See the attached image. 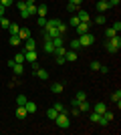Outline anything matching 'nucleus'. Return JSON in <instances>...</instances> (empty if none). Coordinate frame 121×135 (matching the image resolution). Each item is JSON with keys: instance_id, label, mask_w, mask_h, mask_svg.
I'll use <instances>...</instances> for the list:
<instances>
[{"instance_id": "obj_48", "label": "nucleus", "mask_w": 121, "mask_h": 135, "mask_svg": "<svg viewBox=\"0 0 121 135\" xmlns=\"http://www.w3.org/2000/svg\"><path fill=\"white\" fill-rule=\"evenodd\" d=\"M71 2H73V4H77V6H79L81 2H83V0H71Z\"/></svg>"}, {"instance_id": "obj_7", "label": "nucleus", "mask_w": 121, "mask_h": 135, "mask_svg": "<svg viewBox=\"0 0 121 135\" xmlns=\"http://www.w3.org/2000/svg\"><path fill=\"white\" fill-rule=\"evenodd\" d=\"M35 49H36V40L32 38V36L24 40V51H35Z\"/></svg>"}, {"instance_id": "obj_45", "label": "nucleus", "mask_w": 121, "mask_h": 135, "mask_svg": "<svg viewBox=\"0 0 121 135\" xmlns=\"http://www.w3.org/2000/svg\"><path fill=\"white\" fill-rule=\"evenodd\" d=\"M20 18H30L28 12H26V8H24V10H20Z\"/></svg>"}, {"instance_id": "obj_50", "label": "nucleus", "mask_w": 121, "mask_h": 135, "mask_svg": "<svg viewBox=\"0 0 121 135\" xmlns=\"http://www.w3.org/2000/svg\"><path fill=\"white\" fill-rule=\"evenodd\" d=\"M103 2H107V0H103Z\"/></svg>"}, {"instance_id": "obj_37", "label": "nucleus", "mask_w": 121, "mask_h": 135, "mask_svg": "<svg viewBox=\"0 0 121 135\" xmlns=\"http://www.w3.org/2000/svg\"><path fill=\"white\" fill-rule=\"evenodd\" d=\"M0 4L4 6V8H8V6H12V4H14V0H0Z\"/></svg>"}, {"instance_id": "obj_42", "label": "nucleus", "mask_w": 121, "mask_h": 135, "mask_svg": "<svg viewBox=\"0 0 121 135\" xmlns=\"http://www.w3.org/2000/svg\"><path fill=\"white\" fill-rule=\"evenodd\" d=\"M111 28H113L115 32H119V30H121V22H119V20H117V22H113V26H111Z\"/></svg>"}, {"instance_id": "obj_43", "label": "nucleus", "mask_w": 121, "mask_h": 135, "mask_svg": "<svg viewBox=\"0 0 121 135\" xmlns=\"http://www.w3.org/2000/svg\"><path fill=\"white\" fill-rule=\"evenodd\" d=\"M45 24H46V18H45V16H38V26L45 28Z\"/></svg>"}, {"instance_id": "obj_3", "label": "nucleus", "mask_w": 121, "mask_h": 135, "mask_svg": "<svg viewBox=\"0 0 121 135\" xmlns=\"http://www.w3.org/2000/svg\"><path fill=\"white\" fill-rule=\"evenodd\" d=\"M95 42V36L91 32H85V34H79V45L81 46H91Z\"/></svg>"}, {"instance_id": "obj_9", "label": "nucleus", "mask_w": 121, "mask_h": 135, "mask_svg": "<svg viewBox=\"0 0 121 135\" xmlns=\"http://www.w3.org/2000/svg\"><path fill=\"white\" fill-rule=\"evenodd\" d=\"M77 18H79L81 22H89V18H91V14L87 10H77Z\"/></svg>"}, {"instance_id": "obj_49", "label": "nucleus", "mask_w": 121, "mask_h": 135, "mask_svg": "<svg viewBox=\"0 0 121 135\" xmlns=\"http://www.w3.org/2000/svg\"><path fill=\"white\" fill-rule=\"evenodd\" d=\"M16 2H26V0H16Z\"/></svg>"}, {"instance_id": "obj_26", "label": "nucleus", "mask_w": 121, "mask_h": 135, "mask_svg": "<svg viewBox=\"0 0 121 135\" xmlns=\"http://www.w3.org/2000/svg\"><path fill=\"white\" fill-rule=\"evenodd\" d=\"M89 119H91L93 123H99V119H101V113H97V111H93L91 115H89Z\"/></svg>"}, {"instance_id": "obj_36", "label": "nucleus", "mask_w": 121, "mask_h": 135, "mask_svg": "<svg viewBox=\"0 0 121 135\" xmlns=\"http://www.w3.org/2000/svg\"><path fill=\"white\" fill-rule=\"evenodd\" d=\"M89 67H91V71H99V67H101V62H99V61H93L91 65H89Z\"/></svg>"}, {"instance_id": "obj_35", "label": "nucleus", "mask_w": 121, "mask_h": 135, "mask_svg": "<svg viewBox=\"0 0 121 135\" xmlns=\"http://www.w3.org/2000/svg\"><path fill=\"white\" fill-rule=\"evenodd\" d=\"M115 34H117V32H115V30H113L111 26L107 28V30H105V36H107V38H111V36H115Z\"/></svg>"}, {"instance_id": "obj_25", "label": "nucleus", "mask_w": 121, "mask_h": 135, "mask_svg": "<svg viewBox=\"0 0 121 135\" xmlns=\"http://www.w3.org/2000/svg\"><path fill=\"white\" fill-rule=\"evenodd\" d=\"M18 28H20V26H18V24H14V22H10V26L6 28V30H8V32H10V34H18Z\"/></svg>"}, {"instance_id": "obj_31", "label": "nucleus", "mask_w": 121, "mask_h": 135, "mask_svg": "<svg viewBox=\"0 0 121 135\" xmlns=\"http://www.w3.org/2000/svg\"><path fill=\"white\" fill-rule=\"evenodd\" d=\"M14 62H18V65H22V62H24V52H18V55L14 56Z\"/></svg>"}, {"instance_id": "obj_27", "label": "nucleus", "mask_w": 121, "mask_h": 135, "mask_svg": "<svg viewBox=\"0 0 121 135\" xmlns=\"http://www.w3.org/2000/svg\"><path fill=\"white\" fill-rule=\"evenodd\" d=\"M65 52H67L65 45H63V46H57V49H55V55H57V56H65Z\"/></svg>"}, {"instance_id": "obj_30", "label": "nucleus", "mask_w": 121, "mask_h": 135, "mask_svg": "<svg viewBox=\"0 0 121 135\" xmlns=\"http://www.w3.org/2000/svg\"><path fill=\"white\" fill-rule=\"evenodd\" d=\"M71 51H77V49H81V45H79V38H75V40H71Z\"/></svg>"}, {"instance_id": "obj_2", "label": "nucleus", "mask_w": 121, "mask_h": 135, "mask_svg": "<svg viewBox=\"0 0 121 135\" xmlns=\"http://www.w3.org/2000/svg\"><path fill=\"white\" fill-rule=\"evenodd\" d=\"M55 123H57L61 129H67V127H69V109H65V111L59 113L57 119H55Z\"/></svg>"}, {"instance_id": "obj_24", "label": "nucleus", "mask_w": 121, "mask_h": 135, "mask_svg": "<svg viewBox=\"0 0 121 135\" xmlns=\"http://www.w3.org/2000/svg\"><path fill=\"white\" fill-rule=\"evenodd\" d=\"M111 101H113V103H117V105H119V103H121V91H119V89H117L115 93L111 95Z\"/></svg>"}, {"instance_id": "obj_21", "label": "nucleus", "mask_w": 121, "mask_h": 135, "mask_svg": "<svg viewBox=\"0 0 121 135\" xmlns=\"http://www.w3.org/2000/svg\"><path fill=\"white\" fill-rule=\"evenodd\" d=\"M63 45H65L63 36H55V38H52V46H55V49H57V46H63Z\"/></svg>"}, {"instance_id": "obj_23", "label": "nucleus", "mask_w": 121, "mask_h": 135, "mask_svg": "<svg viewBox=\"0 0 121 135\" xmlns=\"http://www.w3.org/2000/svg\"><path fill=\"white\" fill-rule=\"evenodd\" d=\"M24 107H26V111H28V113H35V111H36V103L26 101V103H24Z\"/></svg>"}, {"instance_id": "obj_14", "label": "nucleus", "mask_w": 121, "mask_h": 135, "mask_svg": "<svg viewBox=\"0 0 121 135\" xmlns=\"http://www.w3.org/2000/svg\"><path fill=\"white\" fill-rule=\"evenodd\" d=\"M8 42H10L12 46H20V42H22V38H20L18 34H10V38H8Z\"/></svg>"}, {"instance_id": "obj_8", "label": "nucleus", "mask_w": 121, "mask_h": 135, "mask_svg": "<svg viewBox=\"0 0 121 135\" xmlns=\"http://www.w3.org/2000/svg\"><path fill=\"white\" fill-rule=\"evenodd\" d=\"M24 61L26 62H36V51H24Z\"/></svg>"}, {"instance_id": "obj_5", "label": "nucleus", "mask_w": 121, "mask_h": 135, "mask_svg": "<svg viewBox=\"0 0 121 135\" xmlns=\"http://www.w3.org/2000/svg\"><path fill=\"white\" fill-rule=\"evenodd\" d=\"M77 109H79V113H89V111H91V105H89L87 99H85V101H79V103H77Z\"/></svg>"}, {"instance_id": "obj_29", "label": "nucleus", "mask_w": 121, "mask_h": 135, "mask_svg": "<svg viewBox=\"0 0 121 135\" xmlns=\"http://www.w3.org/2000/svg\"><path fill=\"white\" fill-rule=\"evenodd\" d=\"M75 99H77V101H85V99H87V93H85V91H79V93L75 95Z\"/></svg>"}, {"instance_id": "obj_39", "label": "nucleus", "mask_w": 121, "mask_h": 135, "mask_svg": "<svg viewBox=\"0 0 121 135\" xmlns=\"http://www.w3.org/2000/svg\"><path fill=\"white\" fill-rule=\"evenodd\" d=\"M103 117L107 119V121H111V119L115 117V115H113V111H105V113H103Z\"/></svg>"}, {"instance_id": "obj_4", "label": "nucleus", "mask_w": 121, "mask_h": 135, "mask_svg": "<svg viewBox=\"0 0 121 135\" xmlns=\"http://www.w3.org/2000/svg\"><path fill=\"white\" fill-rule=\"evenodd\" d=\"M45 52L46 55H52L55 52V46H52V38L45 32Z\"/></svg>"}, {"instance_id": "obj_6", "label": "nucleus", "mask_w": 121, "mask_h": 135, "mask_svg": "<svg viewBox=\"0 0 121 135\" xmlns=\"http://www.w3.org/2000/svg\"><path fill=\"white\" fill-rule=\"evenodd\" d=\"M14 115H16V119H24L26 115H28V111H26V107H24V105H18Z\"/></svg>"}, {"instance_id": "obj_44", "label": "nucleus", "mask_w": 121, "mask_h": 135, "mask_svg": "<svg viewBox=\"0 0 121 135\" xmlns=\"http://www.w3.org/2000/svg\"><path fill=\"white\" fill-rule=\"evenodd\" d=\"M16 6H18V10H24V8H26V2H16Z\"/></svg>"}, {"instance_id": "obj_15", "label": "nucleus", "mask_w": 121, "mask_h": 135, "mask_svg": "<svg viewBox=\"0 0 121 135\" xmlns=\"http://www.w3.org/2000/svg\"><path fill=\"white\" fill-rule=\"evenodd\" d=\"M93 111H97V113H101V115H103V113L107 111V105H105L103 101H99V103H95V107H93Z\"/></svg>"}, {"instance_id": "obj_11", "label": "nucleus", "mask_w": 121, "mask_h": 135, "mask_svg": "<svg viewBox=\"0 0 121 135\" xmlns=\"http://www.w3.org/2000/svg\"><path fill=\"white\" fill-rule=\"evenodd\" d=\"M65 61L67 62H75L77 61V51H67L65 52Z\"/></svg>"}, {"instance_id": "obj_28", "label": "nucleus", "mask_w": 121, "mask_h": 135, "mask_svg": "<svg viewBox=\"0 0 121 135\" xmlns=\"http://www.w3.org/2000/svg\"><path fill=\"white\" fill-rule=\"evenodd\" d=\"M0 26L4 28V30L10 26V22H8V18H6V16H0Z\"/></svg>"}, {"instance_id": "obj_34", "label": "nucleus", "mask_w": 121, "mask_h": 135, "mask_svg": "<svg viewBox=\"0 0 121 135\" xmlns=\"http://www.w3.org/2000/svg\"><path fill=\"white\" fill-rule=\"evenodd\" d=\"M67 10H69V12H77V10H79V6L73 4V2H69V4H67Z\"/></svg>"}, {"instance_id": "obj_47", "label": "nucleus", "mask_w": 121, "mask_h": 135, "mask_svg": "<svg viewBox=\"0 0 121 135\" xmlns=\"http://www.w3.org/2000/svg\"><path fill=\"white\" fill-rule=\"evenodd\" d=\"M107 2H109V6H117L121 2V0H107Z\"/></svg>"}, {"instance_id": "obj_46", "label": "nucleus", "mask_w": 121, "mask_h": 135, "mask_svg": "<svg viewBox=\"0 0 121 135\" xmlns=\"http://www.w3.org/2000/svg\"><path fill=\"white\" fill-rule=\"evenodd\" d=\"M65 62H67V61H65V56H57V65H65Z\"/></svg>"}, {"instance_id": "obj_22", "label": "nucleus", "mask_w": 121, "mask_h": 135, "mask_svg": "<svg viewBox=\"0 0 121 135\" xmlns=\"http://www.w3.org/2000/svg\"><path fill=\"white\" fill-rule=\"evenodd\" d=\"M12 71H14V75H22L24 67H22V65H18V62H14V65H12Z\"/></svg>"}, {"instance_id": "obj_17", "label": "nucleus", "mask_w": 121, "mask_h": 135, "mask_svg": "<svg viewBox=\"0 0 121 135\" xmlns=\"http://www.w3.org/2000/svg\"><path fill=\"white\" fill-rule=\"evenodd\" d=\"M111 6H109V2H103V0H99L97 2V10L99 12H105V10H109Z\"/></svg>"}, {"instance_id": "obj_18", "label": "nucleus", "mask_w": 121, "mask_h": 135, "mask_svg": "<svg viewBox=\"0 0 121 135\" xmlns=\"http://www.w3.org/2000/svg\"><path fill=\"white\" fill-rule=\"evenodd\" d=\"M57 30H59V34H61V36H65V32L69 30V26H67L65 22H61V20H59V24H57Z\"/></svg>"}, {"instance_id": "obj_40", "label": "nucleus", "mask_w": 121, "mask_h": 135, "mask_svg": "<svg viewBox=\"0 0 121 135\" xmlns=\"http://www.w3.org/2000/svg\"><path fill=\"white\" fill-rule=\"evenodd\" d=\"M79 22H81V20H79L77 16H71V20H69V24H71V26H77Z\"/></svg>"}, {"instance_id": "obj_10", "label": "nucleus", "mask_w": 121, "mask_h": 135, "mask_svg": "<svg viewBox=\"0 0 121 135\" xmlns=\"http://www.w3.org/2000/svg\"><path fill=\"white\" fill-rule=\"evenodd\" d=\"M18 36L22 40H26V38H30V28H26V26H22V28H18Z\"/></svg>"}, {"instance_id": "obj_19", "label": "nucleus", "mask_w": 121, "mask_h": 135, "mask_svg": "<svg viewBox=\"0 0 121 135\" xmlns=\"http://www.w3.org/2000/svg\"><path fill=\"white\" fill-rule=\"evenodd\" d=\"M57 115H59V111H57L55 107H51L49 111H46V117L51 119V121H55V119H57Z\"/></svg>"}, {"instance_id": "obj_16", "label": "nucleus", "mask_w": 121, "mask_h": 135, "mask_svg": "<svg viewBox=\"0 0 121 135\" xmlns=\"http://www.w3.org/2000/svg\"><path fill=\"white\" fill-rule=\"evenodd\" d=\"M35 75H36V77H38V79H42V81H46V79H49V73H46V71H45V69H36V71H35Z\"/></svg>"}, {"instance_id": "obj_12", "label": "nucleus", "mask_w": 121, "mask_h": 135, "mask_svg": "<svg viewBox=\"0 0 121 135\" xmlns=\"http://www.w3.org/2000/svg\"><path fill=\"white\" fill-rule=\"evenodd\" d=\"M75 28H77V32H79V34H85V32H89V22H79Z\"/></svg>"}, {"instance_id": "obj_41", "label": "nucleus", "mask_w": 121, "mask_h": 135, "mask_svg": "<svg viewBox=\"0 0 121 135\" xmlns=\"http://www.w3.org/2000/svg\"><path fill=\"white\" fill-rule=\"evenodd\" d=\"M99 125H101V127H107V125H109V121H107V119L101 115V119H99Z\"/></svg>"}, {"instance_id": "obj_20", "label": "nucleus", "mask_w": 121, "mask_h": 135, "mask_svg": "<svg viewBox=\"0 0 121 135\" xmlns=\"http://www.w3.org/2000/svg\"><path fill=\"white\" fill-rule=\"evenodd\" d=\"M46 12H49V8H46V4H40L38 8H36V14H38V16H45V18H46Z\"/></svg>"}, {"instance_id": "obj_13", "label": "nucleus", "mask_w": 121, "mask_h": 135, "mask_svg": "<svg viewBox=\"0 0 121 135\" xmlns=\"http://www.w3.org/2000/svg\"><path fill=\"white\" fill-rule=\"evenodd\" d=\"M63 89H65L63 83H52V87H51V91L55 93V95H61V93H63Z\"/></svg>"}, {"instance_id": "obj_1", "label": "nucleus", "mask_w": 121, "mask_h": 135, "mask_svg": "<svg viewBox=\"0 0 121 135\" xmlns=\"http://www.w3.org/2000/svg\"><path fill=\"white\" fill-rule=\"evenodd\" d=\"M105 49L109 52H117L121 49V38L119 34H115V36H111V38H107V42H105Z\"/></svg>"}, {"instance_id": "obj_32", "label": "nucleus", "mask_w": 121, "mask_h": 135, "mask_svg": "<svg viewBox=\"0 0 121 135\" xmlns=\"http://www.w3.org/2000/svg\"><path fill=\"white\" fill-rule=\"evenodd\" d=\"M105 20H107V18H105L101 12H99V16H95V22H97V24H105Z\"/></svg>"}, {"instance_id": "obj_38", "label": "nucleus", "mask_w": 121, "mask_h": 135, "mask_svg": "<svg viewBox=\"0 0 121 135\" xmlns=\"http://www.w3.org/2000/svg\"><path fill=\"white\" fill-rule=\"evenodd\" d=\"M52 107L57 109L59 113H61V111H65V109H67V107H65V105H63V103H55V105H52Z\"/></svg>"}, {"instance_id": "obj_33", "label": "nucleus", "mask_w": 121, "mask_h": 135, "mask_svg": "<svg viewBox=\"0 0 121 135\" xmlns=\"http://www.w3.org/2000/svg\"><path fill=\"white\" fill-rule=\"evenodd\" d=\"M26 101H28V99H26L24 95H18V97H16V105H24Z\"/></svg>"}]
</instances>
